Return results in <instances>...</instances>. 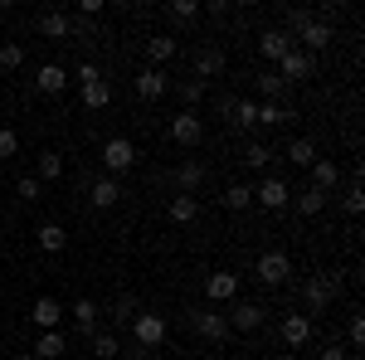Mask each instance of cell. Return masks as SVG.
<instances>
[{
    "label": "cell",
    "mask_w": 365,
    "mask_h": 360,
    "mask_svg": "<svg viewBox=\"0 0 365 360\" xmlns=\"http://www.w3.org/2000/svg\"><path fill=\"white\" fill-rule=\"evenodd\" d=\"M200 98H205V83H195V78H190V83H180V103H185V112H195Z\"/></svg>",
    "instance_id": "obj_39"
},
{
    "label": "cell",
    "mask_w": 365,
    "mask_h": 360,
    "mask_svg": "<svg viewBox=\"0 0 365 360\" xmlns=\"http://www.w3.org/2000/svg\"><path fill=\"white\" fill-rule=\"evenodd\" d=\"M39 34L54 39V44H63V39L73 34V15H63V10H44V15H39Z\"/></svg>",
    "instance_id": "obj_15"
},
{
    "label": "cell",
    "mask_w": 365,
    "mask_h": 360,
    "mask_svg": "<svg viewBox=\"0 0 365 360\" xmlns=\"http://www.w3.org/2000/svg\"><path fill=\"white\" fill-rule=\"evenodd\" d=\"M132 317H137V302H132V297H117L113 302V322H132Z\"/></svg>",
    "instance_id": "obj_42"
},
{
    "label": "cell",
    "mask_w": 365,
    "mask_h": 360,
    "mask_svg": "<svg viewBox=\"0 0 365 360\" xmlns=\"http://www.w3.org/2000/svg\"><path fill=\"white\" fill-rule=\"evenodd\" d=\"M166 215H170V224H195L200 220V200L195 195H170V205H166Z\"/></svg>",
    "instance_id": "obj_17"
},
{
    "label": "cell",
    "mask_w": 365,
    "mask_h": 360,
    "mask_svg": "<svg viewBox=\"0 0 365 360\" xmlns=\"http://www.w3.org/2000/svg\"><path fill=\"white\" fill-rule=\"evenodd\" d=\"M15 360H34V351H20V356H15Z\"/></svg>",
    "instance_id": "obj_47"
},
{
    "label": "cell",
    "mask_w": 365,
    "mask_h": 360,
    "mask_svg": "<svg viewBox=\"0 0 365 360\" xmlns=\"http://www.w3.org/2000/svg\"><path fill=\"white\" fill-rule=\"evenodd\" d=\"M170 141H175V146H185V151H190V146H200V141H205V122H200V112H175V117H170Z\"/></svg>",
    "instance_id": "obj_5"
},
{
    "label": "cell",
    "mask_w": 365,
    "mask_h": 360,
    "mask_svg": "<svg viewBox=\"0 0 365 360\" xmlns=\"http://www.w3.org/2000/svg\"><path fill=\"white\" fill-rule=\"evenodd\" d=\"M205 185V166L200 161H180L175 166V195H195Z\"/></svg>",
    "instance_id": "obj_19"
},
{
    "label": "cell",
    "mask_w": 365,
    "mask_h": 360,
    "mask_svg": "<svg viewBox=\"0 0 365 360\" xmlns=\"http://www.w3.org/2000/svg\"><path fill=\"white\" fill-rule=\"evenodd\" d=\"M287 161H292V166H307V170H312V161H317V141L297 137L292 146H287Z\"/></svg>",
    "instance_id": "obj_29"
},
{
    "label": "cell",
    "mask_w": 365,
    "mask_h": 360,
    "mask_svg": "<svg viewBox=\"0 0 365 360\" xmlns=\"http://www.w3.org/2000/svg\"><path fill=\"white\" fill-rule=\"evenodd\" d=\"M39 180H63V156L58 151H39Z\"/></svg>",
    "instance_id": "obj_34"
},
{
    "label": "cell",
    "mask_w": 365,
    "mask_h": 360,
    "mask_svg": "<svg viewBox=\"0 0 365 360\" xmlns=\"http://www.w3.org/2000/svg\"><path fill=\"white\" fill-rule=\"evenodd\" d=\"M93 78H103V73H98V63H78V88L93 83Z\"/></svg>",
    "instance_id": "obj_44"
},
{
    "label": "cell",
    "mask_w": 365,
    "mask_h": 360,
    "mask_svg": "<svg viewBox=\"0 0 365 360\" xmlns=\"http://www.w3.org/2000/svg\"><path fill=\"white\" fill-rule=\"evenodd\" d=\"M166 93H170V78L161 73V68H141L137 73V98L156 103V98H166Z\"/></svg>",
    "instance_id": "obj_16"
},
{
    "label": "cell",
    "mask_w": 365,
    "mask_h": 360,
    "mask_svg": "<svg viewBox=\"0 0 365 360\" xmlns=\"http://www.w3.org/2000/svg\"><path fill=\"white\" fill-rule=\"evenodd\" d=\"M327 210V190H317V185H307V190H297V215H322Z\"/></svg>",
    "instance_id": "obj_28"
},
{
    "label": "cell",
    "mask_w": 365,
    "mask_h": 360,
    "mask_svg": "<svg viewBox=\"0 0 365 360\" xmlns=\"http://www.w3.org/2000/svg\"><path fill=\"white\" fill-rule=\"evenodd\" d=\"M322 360H351V356H346V351H341L336 341H331V346H327V351H322Z\"/></svg>",
    "instance_id": "obj_46"
},
{
    "label": "cell",
    "mask_w": 365,
    "mask_h": 360,
    "mask_svg": "<svg viewBox=\"0 0 365 360\" xmlns=\"http://www.w3.org/2000/svg\"><path fill=\"white\" fill-rule=\"evenodd\" d=\"M336 292H341V273H317V277H307V287H302L307 317H312V312H327V307L336 302Z\"/></svg>",
    "instance_id": "obj_1"
},
{
    "label": "cell",
    "mask_w": 365,
    "mask_h": 360,
    "mask_svg": "<svg viewBox=\"0 0 365 360\" xmlns=\"http://www.w3.org/2000/svg\"><path fill=\"white\" fill-rule=\"evenodd\" d=\"M268 161H273V146H263V141H253L249 151H244V166L249 170H263Z\"/></svg>",
    "instance_id": "obj_37"
},
{
    "label": "cell",
    "mask_w": 365,
    "mask_h": 360,
    "mask_svg": "<svg viewBox=\"0 0 365 360\" xmlns=\"http://www.w3.org/2000/svg\"><path fill=\"white\" fill-rule=\"evenodd\" d=\"M225 68H229L225 49H220V44H205V49L195 54V83H210V78H220Z\"/></svg>",
    "instance_id": "obj_7"
},
{
    "label": "cell",
    "mask_w": 365,
    "mask_h": 360,
    "mask_svg": "<svg viewBox=\"0 0 365 360\" xmlns=\"http://www.w3.org/2000/svg\"><path fill=\"white\" fill-rule=\"evenodd\" d=\"M312 68H317V63H312V54H302L297 44H292V49H287V54L278 58V78H282L287 88H292V83H302V78H312Z\"/></svg>",
    "instance_id": "obj_6"
},
{
    "label": "cell",
    "mask_w": 365,
    "mask_h": 360,
    "mask_svg": "<svg viewBox=\"0 0 365 360\" xmlns=\"http://www.w3.org/2000/svg\"><path fill=\"white\" fill-rule=\"evenodd\" d=\"M98 312H103V307L93 302V297H78V302H73V322H78V331H83V336L98 331Z\"/></svg>",
    "instance_id": "obj_24"
},
{
    "label": "cell",
    "mask_w": 365,
    "mask_h": 360,
    "mask_svg": "<svg viewBox=\"0 0 365 360\" xmlns=\"http://www.w3.org/2000/svg\"><path fill=\"white\" fill-rule=\"evenodd\" d=\"M10 156H20V137L10 127H0V161H10Z\"/></svg>",
    "instance_id": "obj_41"
},
{
    "label": "cell",
    "mask_w": 365,
    "mask_h": 360,
    "mask_svg": "<svg viewBox=\"0 0 365 360\" xmlns=\"http://www.w3.org/2000/svg\"><path fill=\"white\" fill-rule=\"evenodd\" d=\"M361 210H365V190L351 185V190H346V215H361Z\"/></svg>",
    "instance_id": "obj_43"
},
{
    "label": "cell",
    "mask_w": 365,
    "mask_h": 360,
    "mask_svg": "<svg viewBox=\"0 0 365 360\" xmlns=\"http://www.w3.org/2000/svg\"><path fill=\"white\" fill-rule=\"evenodd\" d=\"M287 49H292V39H287L282 29H263V34H258V54H263V58H273V63H278Z\"/></svg>",
    "instance_id": "obj_21"
},
{
    "label": "cell",
    "mask_w": 365,
    "mask_h": 360,
    "mask_svg": "<svg viewBox=\"0 0 365 360\" xmlns=\"http://www.w3.org/2000/svg\"><path fill=\"white\" fill-rule=\"evenodd\" d=\"M15 190H20V200H25V205H34V200L44 195V180H39V175H20V185H15Z\"/></svg>",
    "instance_id": "obj_38"
},
{
    "label": "cell",
    "mask_w": 365,
    "mask_h": 360,
    "mask_svg": "<svg viewBox=\"0 0 365 360\" xmlns=\"http://www.w3.org/2000/svg\"><path fill=\"white\" fill-rule=\"evenodd\" d=\"M351 346H365V322L361 317H351Z\"/></svg>",
    "instance_id": "obj_45"
},
{
    "label": "cell",
    "mask_w": 365,
    "mask_h": 360,
    "mask_svg": "<svg viewBox=\"0 0 365 360\" xmlns=\"http://www.w3.org/2000/svg\"><path fill=\"white\" fill-rule=\"evenodd\" d=\"M103 166H108V175L117 180L122 170L137 166V146H132L127 137H108V141H103Z\"/></svg>",
    "instance_id": "obj_3"
},
{
    "label": "cell",
    "mask_w": 365,
    "mask_h": 360,
    "mask_svg": "<svg viewBox=\"0 0 365 360\" xmlns=\"http://www.w3.org/2000/svg\"><path fill=\"white\" fill-rule=\"evenodd\" d=\"M258 93H263V103H278L282 93H287V83H282L278 73H258Z\"/></svg>",
    "instance_id": "obj_36"
},
{
    "label": "cell",
    "mask_w": 365,
    "mask_h": 360,
    "mask_svg": "<svg viewBox=\"0 0 365 360\" xmlns=\"http://www.w3.org/2000/svg\"><path fill=\"white\" fill-rule=\"evenodd\" d=\"M166 15L175 20V25H190V20H200V5H195V0H170Z\"/></svg>",
    "instance_id": "obj_35"
},
{
    "label": "cell",
    "mask_w": 365,
    "mask_h": 360,
    "mask_svg": "<svg viewBox=\"0 0 365 360\" xmlns=\"http://www.w3.org/2000/svg\"><path fill=\"white\" fill-rule=\"evenodd\" d=\"M292 39H302L307 49H327V44L336 39V29H331V20H317V15H312L307 25H302L297 34H292Z\"/></svg>",
    "instance_id": "obj_13"
},
{
    "label": "cell",
    "mask_w": 365,
    "mask_h": 360,
    "mask_svg": "<svg viewBox=\"0 0 365 360\" xmlns=\"http://www.w3.org/2000/svg\"><path fill=\"white\" fill-rule=\"evenodd\" d=\"M229 127H239V132H253V127H258V103H234V117H229Z\"/></svg>",
    "instance_id": "obj_30"
},
{
    "label": "cell",
    "mask_w": 365,
    "mask_h": 360,
    "mask_svg": "<svg viewBox=\"0 0 365 360\" xmlns=\"http://www.w3.org/2000/svg\"><path fill=\"white\" fill-rule=\"evenodd\" d=\"M287 117H297L292 108H282V103H258V127H278Z\"/></svg>",
    "instance_id": "obj_31"
},
{
    "label": "cell",
    "mask_w": 365,
    "mask_h": 360,
    "mask_svg": "<svg viewBox=\"0 0 365 360\" xmlns=\"http://www.w3.org/2000/svg\"><path fill=\"white\" fill-rule=\"evenodd\" d=\"M25 63V44H0V68H20Z\"/></svg>",
    "instance_id": "obj_40"
},
{
    "label": "cell",
    "mask_w": 365,
    "mask_h": 360,
    "mask_svg": "<svg viewBox=\"0 0 365 360\" xmlns=\"http://www.w3.org/2000/svg\"><path fill=\"white\" fill-rule=\"evenodd\" d=\"M190 326H195L205 341H220V346L229 341V317H225V312H195V317H190Z\"/></svg>",
    "instance_id": "obj_10"
},
{
    "label": "cell",
    "mask_w": 365,
    "mask_h": 360,
    "mask_svg": "<svg viewBox=\"0 0 365 360\" xmlns=\"http://www.w3.org/2000/svg\"><path fill=\"white\" fill-rule=\"evenodd\" d=\"M93 356L98 360H117L122 351H117V331H93Z\"/></svg>",
    "instance_id": "obj_33"
},
{
    "label": "cell",
    "mask_w": 365,
    "mask_h": 360,
    "mask_svg": "<svg viewBox=\"0 0 365 360\" xmlns=\"http://www.w3.org/2000/svg\"><path fill=\"white\" fill-rule=\"evenodd\" d=\"M34 88H39V93H44V98H58V93H63V88H68V73H63V68H58V63H44V68H39V73H34Z\"/></svg>",
    "instance_id": "obj_18"
},
{
    "label": "cell",
    "mask_w": 365,
    "mask_h": 360,
    "mask_svg": "<svg viewBox=\"0 0 365 360\" xmlns=\"http://www.w3.org/2000/svg\"><path fill=\"white\" fill-rule=\"evenodd\" d=\"M34 360H63V331H39Z\"/></svg>",
    "instance_id": "obj_25"
},
{
    "label": "cell",
    "mask_w": 365,
    "mask_h": 360,
    "mask_svg": "<svg viewBox=\"0 0 365 360\" xmlns=\"http://www.w3.org/2000/svg\"><path fill=\"white\" fill-rule=\"evenodd\" d=\"M34 234H39V249H44V253H63V244H68L63 224H39Z\"/></svg>",
    "instance_id": "obj_27"
},
{
    "label": "cell",
    "mask_w": 365,
    "mask_h": 360,
    "mask_svg": "<svg viewBox=\"0 0 365 360\" xmlns=\"http://www.w3.org/2000/svg\"><path fill=\"white\" fill-rule=\"evenodd\" d=\"M113 103V83L108 78H93V83H83V108L88 112H103Z\"/></svg>",
    "instance_id": "obj_22"
},
{
    "label": "cell",
    "mask_w": 365,
    "mask_h": 360,
    "mask_svg": "<svg viewBox=\"0 0 365 360\" xmlns=\"http://www.w3.org/2000/svg\"><path fill=\"white\" fill-rule=\"evenodd\" d=\"M282 341L297 346V351L312 341V317H307V312H287V317H282Z\"/></svg>",
    "instance_id": "obj_12"
},
{
    "label": "cell",
    "mask_w": 365,
    "mask_h": 360,
    "mask_svg": "<svg viewBox=\"0 0 365 360\" xmlns=\"http://www.w3.org/2000/svg\"><path fill=\"white\" fill-rule=\"evenodd\" d=\"M205 297L210 302H234L239 297V273H210L205 277Z\"/></svg>",
    "instance_id": "obj_14"
},
{
    "label": "cell",
    "mask_w": 365,
    "mask_h": 360,
    "mask_svg": "<svg viewBox=\"0 0 365 360\" xmlns=\"http://www.w3.org/2000/svg\"><path fill=\"white\" fill-rule=\"evenodd\" d=\"M253 200H258L263 210H287V200H292V190H287V180H278V175H268V180H258V190H253Z\"/></svg>",
    "instance_id": "obj_9"
},
{
    "label": "cell",
    "mask_w": 365,
    "mask_h": 360,
    "mask_svg": "<svg viewBox=\"0 0 365 360\" xmlns=\"http://www.w3.org/2000/svg\"><path fill=\"white\" fill-rule=\"evenodd\" d=\"M88 200H93V210H113L117 200H122V185H117L113 175H103V180L93 185V195H88Z\"/></svg>",
    "instance_id": "obj_23"
},
{
    "label": "cell",
    "mask_w": 365,
    "mask_h": 360,
    "mask_svg": "<svg viewBox=\"0 0 365 360\" xmlns=\"http://www.w3.org/2000/svg\"><path fill=\"white\" fill-rule=\"evenodd\" d=\"M225 317H229V331H258L268 312H263L258 302H234V307L225 312Z\"/></svg>",
    "instance_id": "obj_8"
},
{
    "label": "cell",
    "mask_w": 365,
    "mask_h": 360,
    "mask_svg": "<svg viewBox=\"0 0 365 360\" xmlns=\"http://www.w3.org/2000/svg\"><path fill=\"white\" fill-rule=\"evenodd\" d=\"M175 54H180V44H175L170 34H151V39H146V58H151V68H161V63H170Z\"/></svg>",
    "instance_id": "obj_20"
},
{
    "label": "cell",
    "mask_w": 365,
    "mask_h": 360,
    "mask_svg": "<svg viewBox=\"0 0 365 360\" xmlns=\"http://www.w3.org/2000/svg\"><path fill=\"white\" fill-rule=\"evenodd\" d=\"M132 336H137L141 351H156V346L166 341V317H161V312H137V317H132Z\"/></svg>",
    "instance_id": "obj_2"
},
{
    "label": "cell",
    "mask_w": 365,
    "mask_h": 360,
    "mask_svg": "<svg viewBox=\"0 0 365 360\" xmlns=\"http://www.w3.org/2000/svg\"><path fill=\"white\" fill-rule=\"evenodd\" d=\"M336 180H341V170H336V161H312V185L317 190H336Z\"/></svg>",
    "instance_id": "obj_26"
},
{
    "label": "cell",
    "mask_w": 365,
    "mask_h": 360,
    "mask_svg": "<svg viewBox=\"0 0 365 360\" xmlns=\"http://www.w3.org/2000/svg\"><path fill=\"white\" fill-rule=\"evenodd\" d=\"M249 205H253V185H229V190H225V210L244 215Z\"/></svg>",
    "instance_id": "obj_32"
},
{
    "label": "cell",
    "mask_w": 365,
    "mask_h": 360,
    "mask_svg": "<svg viewBox=\"0 0 365 360\" xmlns=\"http://www.w3.org/2000/svg\"><path fill=\"white\" fill-rule=\"evenodd\" d=\"M253 273H258V282H268V287H282L292 277V258L282 249H268V253H258V268Z\"/></svg>",
    "instance_id": "obj_4"
},
{
    "label": "cell",
    "mask_w": 365,
    "mask_h": 360,
    "mask_svg": "<svg viewBox=\"0 0 365 360\" xmlns=\"http://www.w3.org/2000/svg\"><path fill=\"white\" fill-rule=\"evenodd\" d=\"M29 322H34L39 331H58V322H63V302H58V297H39V302L29 307Z\"/></svg>",
    "instance_id": "obj_11"
}]
</instances>
